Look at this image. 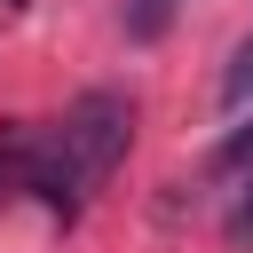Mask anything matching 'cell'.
<instances>
[{"instance_id":"obj_2","label":"cell","mask_w":253,"mask_h":253,"mask_svg":"<svg viewBox=\"0 0 253 253\" xmlns=\"http://www.w3.org/2000/svg\"><path fill=\"white\" fill-rule=\"evenodd\" d=\"M174 16H182V0H126V32L134 40H158Z\"/></svg>"},{"instance_id":"obj_5","label":"cell","mask_w":253,"mask_h":253,"mask_svg":"<svg viewBox=\"0 0 253 253\" xmlns=\"http://www.w3.org/2000/svg\"><path fill=\"white\" fill-rule=\"evenodd\" d=\"M229 229H237V237H245V229H253V190H245V198H237V213H229Z\"/></svg>"},{"instance_id":"obj_4","label":"cell","mask_w":253,"mask_h":253,"mask_svg":"<svg viewBox=\"0 0 253 253\" xmlns=\"http://www.w3.org/2000/svg\"><path fill=\"white\" fill-rule=\"evenodd\" d=\"M221 166H253V126H245V134H229V142H221Z\"/></svg>"},{"instance_id":"obj_1","label":"cell","mask_w":253,"mask_h":253,"mask_svg":"<svg viewBox=\"0 0 253 253\" xmlns=\"http://www.w3.org/2000/svg\"><path fill=\"white\" fill-rule=\"evenodd\" d=\"M134 103L126 95H79L55 126H0V198H40L55 213H79V198L126 158Z\"/></svg>"},{"instance_id":"obj_3","label":"cell","mask_w":253,"mask_h":253,"mask_svg":"<svg viewBox=\"0 0 253 253\" xmlns=\"http://www.w3.org/2000/svg\"><path fill=\"white\" fill-rule=\"evenodd\" d=\"M245 95H253V40H237V55H229V79H221V103H229V111H237Z\"/></svg>"}]
</instances>
